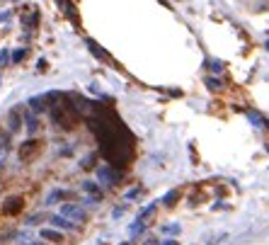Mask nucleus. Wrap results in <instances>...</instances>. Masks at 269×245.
Returning <instances> with one entry per match:
<instances>
[{
  "label": "nucleus",
  "mask_w": 269,
  "mask_h": 245,
  "mask_svg": "<svg viewBox=\"0 0 269 245\" xmlns=\"http://www.w3.org/2000/svg\"><path fill=\"white\" fill-rule=\"evenodd\" d=\"M206 85H209L211 90H218V88H221V80H218V78H209V80H206Z\"/></svg>",
  "instance_id": "obj_23"
},
{
  "label": "nucleus",
  "mask_w": 269,
  "mask_h": 245,
  "mask_svg": "<svg viewBox=\"0 0 269 245\" xmlns=\"http://www.w3.org/2000/svg\"><path fill=\"white\" fill-rule=\"evenodd\" d=\"M25 124H27L29 134H37V131H39V119H37V114H32V112H29L27 117H25Z\"/></svg>",
  "instance_id": "obj_14"
},
{
  "label": "nucleus",
  "mask_w": 269,
  "mask_h": 245,
  "mask_svg": "<svg viewBox=\"0 0 269 245\" xmlns=\"http://www.w3.org/2000/svg\"><path fill=\"white\" fill-rule=\"evenodd\" d=\"M44 102H49V95H37V97H32L27 105H29V109H32V112L37 114V112H44V109H49L46 105H44Z\"/></svg>",
  "instance_id": "obj_9"
},
{
  "label": "nucleus",
  "mask_w": 269,
  "mask_h": 245,
  "mask_svg": "<svg viewBox=\"0 0 269 245\" xmlns=\"http://www.w3.org/2000/svg\"><path fill=\"white\" fill-rule=\"evenodd\" d=\"M97 177H100V182H102V185H117L121 175L114 170V168L105 165V168H100V170H97Z\"/></svg>",
  "instance_id": "obj_5"
},
{
  "label": "nucleus",
  "mask_w": 269,
  "mask_h": 245,
  "mask_svg": "<svg viewBox=\"0 0 269 245\" xmlns=\"http://www.w3.org/2000/svg\"><path fill=\"white\" fill-rule=\"evenodd\" d=\"M165 233H180V226H165Z\"/></svg>",
  "instance_id": "obj_25"
},
{
  "label": "nucleus",
  "mask_w": 269,
  "mask_h": 245,
  "mask_svg": "<svg viewBox=\"0 0 269 245\" xmlns=\"http://www.w3.org/2000/svg\"><path fill=\"white\" fill-rule=\"evenodd\" d=\"M20 129H22V117H20L17 109H10V114H8V131H10V134H17Z\"/></svg>",
  "instance_id": "obj_8"
},
{
  "label": "nucleus",
  "mask_w": 269,
  "mask_h": 245,
  "mask_svg": "<svg viewBox=\"0 0 269 245\" xmlns=\"http://www.w3.org/2000/svg\"><path fill=\"white\" fill-rule=\"evenodd\" d=\"M51 226H56V228H70V221L66 216H61V214H54L51 216Z\"/></svg>",
  "instance_id": "obj_15"
},
{
  "label": "nucleus",
  "mask_w": 269,
  "mask_h": 245,
  "mask_svg": "<svg viewBox=\"0 0 269 245\" xmlns=\"http://www.w3.org/2000/svg\"><path fill=\"white\" fill-rule=\"evenodd\" d=\"M129 231H131V235L141 233V231H143V221H138V218H136L134 223H131V228H129Z\"/></svg>",
  "instance_id": "obj_22"
},
{
  "label": "nucleus",
  "mask_w": 269,
  "mask_h": 245,
  "mask_svg": "<svg viewBox=\"0 0 269 245\" xmlns=\"http://www.w3.org/2000/svg\"><path fill=\"white\" fill-rule=\"evenodd\" d=\"M153 211H155V204H148L146 209H141V214H138V221H143L146 216H150Z\"/></svg>",
  "instance_id": "obj_20"
},
{
  "label": "nucleus",
  "mask_w": 269,
  "mask_h": 245,
  "mask_svg": "<svg viewBox=\"0 0 269 245\" xmlns=\"http://www.w3.org/2000/svg\"><path fill=\"white\" fill-rule=\"evenodd\" d=\"M41 143L37 141V138H27L25 143H20V148H17V158L22 160V163H29L37 153H39Z\"/></svg>",
  "instance_id": "obj_2"
},
{
  "label": "nucleus",
  "mask_w": 269,
  "mask_h": 245,
  "mask_svg": "<svg viewBox=\"0 0 269 245\" xmlns=\"http://www.w3.org/2000/svg\"><path fill=\"white\" fill-rule=\"evenodd\" d=\"M39 238L41 240H46V243H63V233L56 231V228H41L39 231Z\"/></svg>",
  "instance_id": "obj_7"
},
{
  "label": "nucleus",
  "mask_w": 269,
  "mask_h": 245,
  "mask_svg": "<svg viewBox=\"0 0 269 245\" xmlns=\"http://www.w3.org/2000/svg\"><path fill=\"white\" fill-rule=\"evenodd\" d=\"M267 49H269V41H267Z\"/></svg>",
  "instance_id": "obj_27"
},
{
  "label": "nucleus",
  "mask_w": 269,
  "mask_h": 245,
  "mask_svg": "<svg viewBox=\"0 0 269 245\" xmlns=\"http://www.w3.org/2000/svg\"><path fill=\"white\" fill-rule=\"evenodd\" d=\"M95 160H97V155H87V158L82 160V168H85V170H93V168H95Z\"/></svg>",
  "instance_id": "obj_21"
},
{
  "label": "nucleus",
  "mask_w": 269,
  "mask_h": 245,
  "mask_svg": "<svg viewBox=\"0 0 269 245\" xmlns=\"http://www.w3.org/2000/svg\"><path fill=\"white\" fill-rule=\"evenodd\" d=\"M56 3L61 5V10H63V13H66L68 17H70V15L75 17V8H73V3H70V0H56Z\"/></svg>",
  "instance_id": "obj_17"
},
{
  "label": "nucleus",
  "mask_w": 269,
  "mask_h": 245,
  "mask_svg": "<svg viewBox=\"0 0 269 245\" xmlns=\"http://www.w3.org/2000/svg\"><path fill=\"white\" fill-rule=\"evenodd\" d=\"M13 63H22L25 58H27V49H17V51H13Z\"/></svg>",
  "instance_id": "obj_19"
},
{
  "label": "nucleus",
  "mask_w": 269,
  "mask_h": 245,
  "mask_svg": "<svg viewBox=\"0 0 269 245\" xmlns=\"http://www.w3.org/2000/svg\"><path fill=\"white\" fill-rule=\"evenodd\" d=\"M22 209H25V199L22 197H8L3 202V214L5 216H17Z\"/></svg>",
  "instance_id": "obj_4"
},
{
  "label": "nucleus",
  "mask_w": 269,
  "mask_h": 245,
  "mask_svg": "<svg viewBox=\"0 0 269 245\" xmlns=\"http://www.w3.org/2000/svg\"><path fill=\"white\" fill-rule=\"evenodd\" d=\"M87 49H90V51L95 54V58H100V61H109V54H107V51H102V49H100V44H97V41L87 39Z\"/></svg>",
  "instance_id": "obj_12"
},
{
  "label": "nucleus",
  "mask_w": 269,
  "mask_h": 245,
  "mask_svg": "<svg viewBox=\"0 0 269 245\" xmlns=\"http://www.w3.org/2000/svg\"><path fill=\"white\" fill-rule=\"evenodd\" d=\"M204 66H209V70H214V73H221V70H223V61L209 58V61H204Z\"/></svg>",
  "instance_id": "obj_18"
},
{
  "label": "nucleus",
  "mask_w": 269,
  "mask_h": 245,
  "mask_svg": "<svg viewBox=\"0 0 269 245\" xmlns=\"http://www.w3.org/2000/svg\"><path fill=\"white\" fill-rule=\"evenodd\" d=\"M223 240H228V233H211V235H204V245H221Z\"/></svg>",
  "instance_id": "obj_13"
},
{
  "label": "nucleus",
  "mask_w": 269,
  "mask_h": 245,
  "mask_svg": "<svg viewBox=\"0 0 269 245\" xmlns=\"http://www.w3.org/2000/svg\"><path fill=\"white\" fill-rule=\"evenodd\" d=\"M49 117H51V122H54L58 129H63V131L75 129V124L80 119L75 107H73L66 100V95H61V93L49 95Z\"/></svg>",
  "instance_id": "obj_1"
},
{
  "label": "nucleus",
  "mask_w": 269,
  "mask_h": 245,
  "mask_svg": "<svg viewBox=\"0 0 269 245\" xmlns=\"http://www.w3.org/2000/svg\"><path fill=\"white\" fill-rule=\"evenodd\" d=\"M180 197H182V192H180V190H170V192H167V194H165V197L160 199V202H162V206L172 209V206L177 204V199H180Z\"/></svg>",
  "instance_id": "obj_10"
},
{
  "label": "nucleus",
  "mask_w": 269,
  "mask_h": 245,
  "mask_svg": "<svg viewBox=\"0 0 269 245\" xmlns=\"http://www.w3.org/2000/svg\"><path fill=\"white\" fill-rule=\"evenodd\" d=\"M82 192L90 197L87 202H95V204H97V202H102V190H100V185H97V182H93V180L82 182Z\"/></svg>",
  "instance_id": "obj_6"
},
{
  "label": "nucleus",
  "mask_w": 269,
  "mask_h": 245,
  "mask_svg": "<svg viewBox=\"0 0 269 245\" xmlns=\"http://www.w3.org/2000/svg\"><path fill=\"white\" fill-rule=\"evenodd\" d=\"M0 173H3V163H0Z\"/></svg>",
  "instance_id": "obj_26"
},
{
  "label": "nucleus",
  "mask_w": 269,
  "mask_h": 245,
  "mask_svg": "<svg viewBox=\"0 0 269 245\" xmlns=\"http://www.w3.org/2000/svg\"><path fill=\"white\" fill-rule=\"evenodd\" d=\"M8 148H10V131L0 129V153H5Z\"/></svg>",
  "instance_id": "obj_16"
},
{
  "label": "nucleus",
  "mask_w": 269,
  "mask_h": 245,
  "mask_svg": "<svg viewBox=\"0 0 269 245\" xmlns=\"http://www.w3.org/2000/svg\"><path fill=\"white\" fill-rule=\"evenodd\" d=\"M8 58H10V54H8V51L3 49V51H0V68H3V66L8 63Z\"/></svg>",
  "instance_id": "obj_24"
},
{
  "label": "nucleus",
  "mask_w": 269,
  "mask_h": 245,
  "mask_svg": "<svg viewBox=\"0 0 269 245\" xmlns=\"http://www.w3.org/2000/svg\"><path fill=\"white\" fill-rule=\"evenodd\" d=\"M70 194L66 190H51L49 192V197H46V204H58L61 199H68Z\"/></svg>",
  "instance_id": "obj_11"
},
{
  "label": "nucleus",
  "mask_w": 269,
  "mask_h": 245,
  "mask_svg": "<svg viewBox=\"0 0 269 245\" xmlns=\"http://www.w3.org/2000/svg\"><path fill=\"white\" fill-rule=\"evenodd\" d=\"M61 216L70 218V221H85L87 214H85V209L80 204H75V202H66V204L61 206Z\"/></svg>",
  "instance_id": "obj_3"
}]
</instances>
